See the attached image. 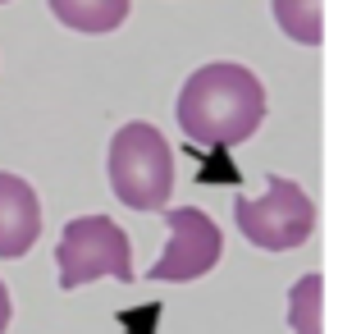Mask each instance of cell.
I'll return each mask as SVG.
<instances>
[{
	"mask_svg": "<svg viewBox=\"0 0 361 334\" xmlns=\"http://www.w3.org/2000/svg\"><path fill=\"white\" fill-rule=\"evenodd\" d=\"M55 18L73 32H115V28L128 18V0H51Z\"/></svg>",
	"mask_w": 361,
	"mask_h": 334,
	"instance_id": "52a82bcc",
	"label": "cell"
},
{
	"mask_svg": "<svg viewBox=\"0 0 361 334\" xmlns=\"http://www.w3.org/2000/svg\"><path fill=\"white\" fill-rule=\"evenodd\" d=\"M320 307H325V280H320V275H302L288 293L293 334H320Z\"/></svg>",
	"mask_w": 361,
	"mask_h": 334,
	"instance_id": "9c48e42d",
	"label": "cell"
},
{
	"mask_svg": "<svg viewBox=\"0 0 361 334\" xmlns=\"http://www.w3.org/2000/svg\"><path fill=\"white\" fill-rule=\"evenodd\" d=\"M0 5H5V0H0Z\"/></svg>",
	"mask_w": 361,
	"mask_h": 334,
	"instance_id": "8fae6325",
	"label": "cell"
},
{
	"mask_svg": "<svg viewBox=\"0 0 361 334\" xmlns=\"http://www.w3.org/2000/svg\"><path fill=\"white\" fill-rule=\"evenodd\" d=\"M274 5V23L283 28V37L302 46H320L325 42V14H320V0H270Z\"/></svg>",
	"mask_w": 361,
	"mask_h": 334,
	"instance_id": "ba28073f",
	"label": "cell"
},
{
	"mask_svg": "<svg viewBox=\"0 0 361 334\" xmlns=\"http://www.w3.org/2000/svg\"><path fill=\"white\" fill-rule=\"evenodd\" d=\"M37 234H42V202H37L32 184L0 169V256L5 261L27 256Z\"/></svg>",
	"mask_w": 361,
	"mask_h": 334,
	"instance_id": "8992f818",
	"label": "cell"
},
{
	"mask_svg": "<svg viewBox=\"0 0 361 334\" xmlns=\"http://www.w3.org/2000/svg\"><path fill=\"white\" fill-rule=\"evenodd\" d=\"M9 316H14V307H9V289L0 284V334L9 330Z\"/></svg>",
	"mask_w": 361,
	"mask_h": 334,
	"instance_id": "30bf717a",
	"label": "cell"
},
{
	"mask_svg": "<svg viewBox=\"0 0 361 334\" xmlns=\"http://www.w3.org/2000/svg\"><path fill=\"white\" fill-rule=\"evenodd\" d=\"M178 129L202 147H238L265 119V88L233 60L202 64L178 92Z\"/></svg>",
	"mask_w": 361,
	"mask_h": 334,
	"instance_id": "6da1fadb",
	"label": "cell"
},
{
	"mask_svg": "<svg viewBox=\"0 0 361 334\" xmlns=\"http://www.w3.org/2000/svg\"><path fill=\"white\" fill-rule=\"evenodd\" d=\"M55 261H60V289L64 293L101 280V275H110L119 284L133 280V243L110 215L69 220L60 234V247H55Z\"/></svg>",
	"mask_w": 361,
	"mask_h": 334,
	"instance_id": "3957f363",
	"label": "cell"
},
{
	"mask_svg": "<svg viewBox=\"0 0 361 334\" xmlns=\"http://www.w3.org/2000/svg\"><path fill=\"white\" fill-rule=\"evenodd\" d=\"M165 225H169V243L160 252V261L151 266V280L160 284H188V280H202L220 266L224 256V238H220V225L211 220L206 211L197 206H174L165 211Z\"/></svg>",
	"mask_w": 361,
	"mask_h": 334,
	"instance_id": "5b68a950",
	"label": "cell"
},
{
	"mask_svg": "<svg viewBox=\"0 0 361 334\" xmlns=\"http://www.w3.org/2000/svg\"><path fill=\"white\" fill-rule=\"evenodd\" d=\"M110 188L133 211H165L174 193V151L156 124H123L110 138Z\"/></svg>",
	"mask_w": 361,
	"mask_h": 334,
	"instance_id": "7a4b0ae2",
	"label": "cell"
},
{
	"mask_svg": "<svg viewBox=\"0 0 361 334\" xmlns=\"http://www.w3.org/2000/svg\"><path fill=\"white\" fill-rule=\"evenodd\" d=\"M265 197H233V215L247 243H256L261 252H288V247L307 243L316 229V206L293 179L270 174L265 179Z\"/></svg>",
	"mask_w": 361,
	"mask_h": 334,
	"instance_id": "277c9868",
	"label": "cell"
}]
</instances>
